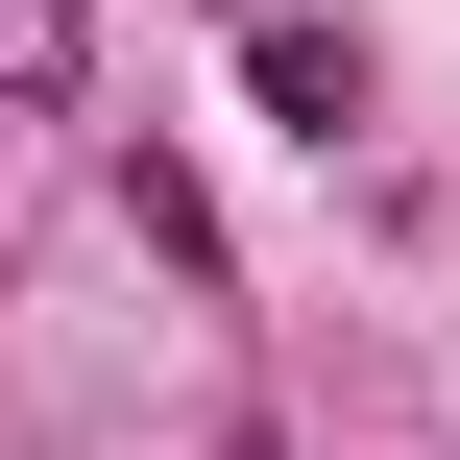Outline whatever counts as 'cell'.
Masks as SVG:
<instances>
[{"label": "cell", "mask_w": 460, "mask_h": 460, "mask_svg": "<svg viewBox=\"0 0 460 460\" xmlns=\"http://www.w3.org/2000/svg\"><path fill=\"white\" fill-rule=\"evenodd\" d=\"M243 121L340 170V146L388 121V49H364V24H315V0H243Z\"/></svg>", "instance_id": "1"}, {"label": "cell", "mask_w": 460, "mask_h": 460, "mask_svg": "<svg viewBox=\"0 0 460 460\" xmlns=\"http://www.w3.org/2000/svg\"><path fill=\"white\" fill-rule=\"evenodd\" d=\"M97 97V0H0V121H73Z\"/></svg>", "instance_id": "2"}, {"label": "cell", "mask_w": 460, "mask_h": 460, "mask_svg": "<svg viewBox=\"0 0 460 460\" xmlns=\"http://www.w3.org/2000/svg\"><path fill=\"white\" fill-rule=\"evenodd\" d=\"M121 218H146V267H194V291H218V194H194L170 146H121Z\"/></svg>", "instance_id": "3"}, {"label": "cell", "mask_w": 460, "mask_h": 460, "mask_svg": "<svg viewBox=\"0 0 460 460\" xmlns=\"http://www.w3.org/2000/svg\"><path fill=\"white\" fill-rule=\"evenodd\" d=\"M218 460H291V437H267V412H218Z\"/></svg>", "instance_id": "4"}]
</instances>
